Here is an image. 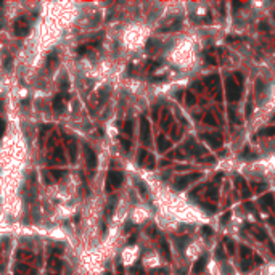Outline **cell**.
I'll use <instances>...</instances> for the list:
<instances>
[{"label": "cell", "mask_w": 275, "mask_h": 275, "mask_svg": "<svg viewBox=\"0 0 275 275\" xmlns=\"http://www.w3.org/2000/svg\"><path fill=\"white\" fill-rule=\"evenodd\" d=\"M206 264H208V254H203L201 258L195 262V265H193V272H195V274H199V272L206 267Z\"/></svg>", "instance_id": "8"}, {"label": "cell", "mask_w": 275, "mask_h": 275, "mask_svg": "<svg viewBox=\"0 0 275 275\" xmlns=\"http://www.w3.org/2000/svg\"><path fill=\"white\" fill-rule=\"evenodd\" d=\"M203 139L204 140H208V143L211 146H213V148H220V146H222V137L219 135V134H203Z\"/></svg>", "instance_id": "5"}, {"label": "cell", "mask_w": 275, "mask_h": 275, "mask_svg": "<svg viewBox=\"0 0 275 275\" xmlns=\"http://www.w3.org/2000/svg\"><path fill=\"white\" fill-rule=\"evenodd\" d=\"M69 151H71V161H76V143L73 140L69 142Z\"/></svg>", "instance_id": "19"}, {"label": "cell", "mask_w": 275, "mask_h": 275, "mask_svg": "<svg viewBox=\"0 0 275 275\" xmlns=\"http://www.w3.org/2000/svg\"><path fill=\"white\" fill-rule=\"evenodd\" d=\"M201 177V174H198V172H195V174H190V175H185V177H180L177 179V182L174 184V187L177 188V190H182V188L187 187V184L190 180H195V179H199Z\"/></svg>", "instance_id": "6"}, {"label": "cell", "mask_w": 275, "mask_h": 275, "mask_svg": "<svg viewBox=\"0 0 275 275\" xmlns=\"http://www.w3.org/2000/svg\"><path fill=\"white\" fill-rule=\"evenodd\" d=\"M52 174L58 179V177H61V175H64V171H52Z\"/></svg>", "instance_id": "34"}, {"label": "cell", "mask_w": 275, "mask_h": 275, "mask_svg": "<svg viewBox=\"0 0 275 275\" xmlns=\"http://www.w3.org/2000/svg\"><path fill=\"white\" fill-rule=\"evenodd\" d=\"M53 109L58 113H61L64 109V103H63V95H56L55 101H53Z\"/></svg>", "instance_id": "10"}, {"label": "cell", "mask_w": 275, "mask_h": 275, "mask_svg": "<svg viewBox=\"0 0 275 275\" xmlns=\"http://www.w3.org/2000/svg\"><path fill=\"white\" fill-rule=\"evenodd\" d=\"M224 243H227V249H229V254H233L235 253V243L230 238H225L224 240Z\"/></svg>", "instance_id": "16"}, {"label": "cell", "mask_w": 275, "mask_h": 275, "mask_svg": "<svg viewBox=\"0 0 275 275\" xmlns=\"http://www.w3.org/2000/svg\"><path fill=\"white\" fill-rule=\"evenodd\" d=\"M259 137H272L275 135V125H270V127H265V129H261L258 132Z\"/></svg>", "instance_id": "11"}, {"label": "cell", "mask_w": 275, "mask_h": 275, "mask_svg": "<svg viewBox=\"0 0 275 275\" xmlns=\"http://www.w3.org/2000/svg\"><path fill=\"white\" fill-rule=\"evenodd\" d=\"M153 166H154V158L151 156H148V169H153Z\"/></svg>", "instance_id": "32"}, {"label": "cell", "mask_w": 275, "mask_h": 275, "mask_svg": "<svg viewBox=\"0 0 275 275\" xmlns=\"http://www.w3.org/2000/svg\"><path fill=\"white\" fill-rule=\"evenodd\" d=\"M254 235L259 238V240H265V238H267V237H265V233H262V230H256Z\"/></svg>", "instance_id": "29"}, {"label": "cell", "mask_w": 275, "mask_h": 275, "mask_svg": "<svg viewBox=\"0 0 275 275\" xmlns=\"http://www.w3.org/2000/svg\"><path fill=\"white\" fill-rule=\"evenodd\" d=\"M272 121H275V116H274V118H272Z\"/></svg>", "instance_id": "40"}, {"label": "cell", "mask_w": 275, "mask_h": 275, "mask_svg": "<svg viewBox=\"0 0 275 275\" xmlns=\"http://www.w3.org/2000/svg\"><path fill=\"white\" fill-rule=\"evenodd\" d=\"M216 256H217V259H224L225 256H224V249H222V246H217V249H216Z\"/></svg>", "instance_id": "26"}, {"label": "cell", "mask_w": 275, "mask_h": 275, "mask_svg": "<svg viewBox=\"0 0 275 275\" xmlns=\"http://www.w3.org/2000/svg\"><path fill=\"white\" fill-rule=\"evenodd\" d=\"M204 122H206L208 125H217V121L214 119V116L211 114V113H208V114L204 116Z\"/></svg>", "instance_id": "17"}, {"label": "cell", "mask_w": 275, "mask_h": 275, "mask_svg": "<svg viewBox=\"0 0 275 275\" xmlns=\"http://www.w3.org/2000/svg\"><path fill=\"white\" fill-rule=\"evenodd\" d=\"M240 253H241L243 261H249L251 262V249H248L246 246H240Z\"/></svg>", "instance_id": "14"}, {"label": "cell", "mask_w": 275, "mask_h": 275, "mask_svg": "<svg viewBox=\"0 0 275 275\" xmlns=\"http://www.w3.org/2000/svg\"><path fill=\"white\" fill-rule=\"evenodd\" d=\"M5 71H10V68H11V56L10 55H7V58H5Z\"/></svg>", "instance_id": "22"}, {"label": "cell", "mask_w": 275, "mask_h": 275, "mask_svg": "<svg viewBox=\"0 0 275 275\" xmlns=\"http://www.w3.org/2000/svg\"><path fill=\"white\" fill-rule=\"evenodd\" d=\"M122 180H124V174L119 171H109L108 174V184H106V190H113V188L121 187Z\"/></svg>", "instance_id": "2"}, {"label": "cell", "mask_w": 275, "mask_h": 275, "mask_svg": "<svg viewBox=\"0 0 275 275\" xmlns=\"http://www.w3.org/2000/svg\"><path fill=\"white\" fill-rule=\"evenodd\" d=\"M116 201H118V198L116 196H111L109 198V203H108V208H106V216H111L113 214V209H114V204H116Z\"/></svg>", "instance_id": "15"}, {"label": "cell", "mask_w": 275, "mask_h": 275, "mask_svg": "<svg viewBox=\"0 0 275 275\" xmlns=\"http://www.w3.org/2000/svg\"><path fill=\"white\" fill-rule=\"evenodd\" d=\"M146 154H148V153H146V150H140V151H139V163H140V164L143 163V159L146 158Z\"/></svg>", "instance_id": "25"}, {"label": "cell", "mask_w": 275, "mask_h": 275, "mask_svg": "<svg viewBox=\"0 0 275 275\" xmlns=\"http://www.w3.org/2000/svg\"><path fill=\"white\" fill-rule=\"evenodd\" d=\"M106 275H111V274H106Z\"/></svg>", "instance_id": "41"}, {"label": "cell", "mask_w": 275, "mask_h": 275, "mask_svg": "<svg viewBox=\"0 0 275 275\" xmlns=\"http://www.w3.org/2000/svg\"><path fill=\"white\" fill-rule=\"evenodd\" d=\"M261 204L262 208H270V209H275V203H274V196L270 195V193H267V195H264L261 199Z\"/></svg>", "instance_id": "9"}, {"label": "cell", "mask_w": 275, "mask_h": 275, "mask_svg": "<svg viewBox=\"0 0 275 275\" xmlns=\"http://www.w3.org/2000/svg\"><path fill=\"white\" fill-rule=\"evenodd\" d=\"M118 275H124V269H122V265H121V264L118 265Z\"/></svg>", "instance_id": "36"}, {"label": "cell", "mask_w": 275, "mask_h": 275, "mask_svg": "<svg viewBox=\"0 0 275 275\" xmlns=\"http://www.w3.org/2000/svg\"><path fill=\"white\" fill-rule=\"evenodd\" d=\"M208 198L217 199V192H216V190H209V192H208Z\"/></svg>", "instance_id": "31"}, {"label": "cell", "mask_w": 275, "mask_h": 275, "mask_svg": "<svg viewBox=\"0 0 275 275\" xmlns=\"http://www.w3.org/2000/svg\"><path fill=\"white\" fill-rule=\"evenodd\" d=\"M140 137H142V142L145 145H150V124H148V119L142 118L140 121Z\"/></svg>", "instance_id": "3"}, {"label": "cell", "mask_w": 275, "mask_h": 275, "mask_svg": "<svg viewBox=\"0 0 275 275\" xmlns=\"http://www.w3.org/2000/svg\"><path fill=\"white\" fill-rule=\"evenodd\" d=\"M203 233H204V237H211V235H213V229L208 227V225H204L203 227Z\"/></svg>", "instance_id": "24"}, {"label": "cell", "mask_w": 275, "mask_h": 275, "mask_svg": "<svg viewBox=\"0 0 275 275\" xmlns=\"http://www.w3.org/2000/svg\"><path fill=\"white\" fill-rule=\"evenodd\" d=\"M3 130H5V122L2 121V119H0V135L3 134Z\"/></svg>", "instance_id": "35"}, {"label": "cell", "mask_w": 275, "mask_h": 275, "mask_svg": "<svg viewBox=\"0 0 275 275\" xmlns=\"http://www.w3.org/2000/svg\"><path fill=\"white\" fill-rule=\"evenodd\" d=\"M124 134H127V135L132 134V119H129V121L124 124Z\"/></svg>", "instance_id": "20"}, {"label": "cell", "mask_w": 275, "mask_h": 275, "mask_svg": "<svg viewBox=\"0 0 275 275\" xmlns=\"http://www.w3.org/2000/svg\"><path fill=\"white\" fill-rule=\"evenodd\" d=\"M274 18H275V15H274Z\"/></svg>", "instance_id": "42"}, {"label": "cell", "mask_w": 275, "mask_h": 275, "mask_svg": "<svg viewBox=\"0 0 275 275\" xmlns=\"http://www.w3.org/2000/svg\"><path fill=\"white\" fill-rule=\"evenodd\" d=\"M227 98H229V101H237L240 100V87H238L237 84H235V80L232 79V77H229L227 79Z\"/></svg>", "instance_id": "1"}, {"label": "cell", "mask_w": 275, "mask_h": 275, "mask_svg": "<svg viewBox=\"0 0 275 275\" xmlns=\"http://www.w3.org/2000/svg\"><path fill=\"white\" fill-rule=\"evenodd\" d=\"M137 187L140 188V192H142L143 195H146V193H148V190H146V187H145V185L142 184V182H137Z\"/></svg>", "instance_id": "28"}, {"label": "cell", "mask_w": 275, "mask_h": 275, "mask_svg": "<svg viewBox=\"0 0 275 275\" xmlns=\"http://www.w3.org/2000/svg\"><path fill=\"white\" fill-rule=\"evenodd\" d=\"M251 111H253V100H251V97H249L248 105H246V116H251Z\"/></svg>", "instance_id": "23"}, {"label": "cell", "mask_w": 275, "mask_h": 275, "mask_svg": "<svg viewBox=\"0 0 275 275\" xmlns=\"http://www.w3.org/2000/svg\"><path fill=\"white\" fill-rule=\"evenodd\" d=\"M230 216H232V213H230V211H227V213L224 214L222 217H220V224H227V222H229V219H230Z\"/></svg>", "instance_id": "21"}, {"label": "cell", "mask_w": 275, "mask_h": 275, "mask_svg": "<svg viewBox=\"0 0 275 275\" xmlns=\"http://www.w3.org/2000/svg\"><path fill=\"white\" fill-rule=\"evenodd\" d=\"M84 150H85V158H87L89 169L95 171V169H97V154H95V151L92 150L89 145H84Z\"/></svg>", "instance_id": "4"}, {"label": "cell", "mask_w": 275, "mask_h": 275, "mask_svg": "<svg viewBox=\"0 0 275 275\" xmlns=\"http://www.w3.org/2000/svg\"><path fill=\"white\" fill-rule=\"evenodd\" d=\"M15 34L19 35V37H24V35L29 34V28L24 23V19H19L16 24H15Z\"/></svg>", "instance_id": "7"}, {"label": "cell", "mask_w": 275, "mask_h": 275, "mask_svg": "<svg viewBox=\"0 0 275 275\" xmlns=\"http://www.w3.org/2000/svg\"><path fill=\"white\" fill-rule=\"evenodd\" d=\"M122 146H124V150H129V148H130V142H129V140H125V139H122Z\"/></svg>", "instance_id": "33"}, {"label": "cell", "mask_w": 275, "mask_h": 275, "mask_svg": "<svg viewBox=\"0 0 275 275\" xmlns=\"http://www.w3.org/2000/svg\"><path fill=\"white\" fill-rule=\"evenodd\" d=\"M203 208L208 211V213H216V206H211V204H203Z\"/></svg>", "instance_id": "30"}, {"label": "cell", "mask_w": 275, "mask_h": 275, "mask_svg": "<svg viewBox=\"0 0 275 275\" xmlns=\"http://www.w3.org/2000/svg\"><path fill=\"white\" fill-rule=\"evenodd\" d=\"M135 240H137V235L134 233L132 237H130V240H129V245H132V243H134V241H135Z\"/></svg>", "instance_id": "37"}, {"label": "cell", "mask_w": 275, "mask_h": 275, "mask_svg": "<svg viewBox=\"0 0 275 275\" xmlns=\"http://www.w3.org/2000/svg\"><path fill=\"white\" fill-rule=\"evenodd\" d=\"M270 249H272V253L275 254V246H274V243H270Z\"/></svg>", "instance_id": "38"}, {"label": "cell", "mask_w": 275, "mask_h": 275, "mask_svg": "<svg viewBox=\"0 0 275 275\" xmlns=\"http://www.w3.org/2000/svg\"><path fill=\"white\" fill-rule=\"evenodd\" d=\"M161 251H163V254H164V258L167 259V261H169V259H171V251H169V245H167V241L164 240H161Z\"/></svg>", "instance_id": "13"}, {"label": "cell", "mask_w": 275, "mask_h": 275, "mask_svg": "<svg viewBox=\"0 0 275 275\" xmlns=\"http://www.w3.org/2000/svg\"><path fill=\"white\" fill-rule=\"evenodd\" d=\"M233 76H235V79H237L238 82H240V87H241V85H243V74H241V73H238V71H237V73H235Z\"/></svg>", "instance_id": "27"}, {"label": "cell", "mask_w": 275, "mask_h": 275, "mask_svg": "<svg viewBox=\"0 0 275 275\" xmlns=\"http://www.w3.org/2000/svg\"><path fill=\"white\" fill-rule=\"evenodd\" d=\"M53 275H60V272H56V274H53Z\"/></svg>", "instance_id": "39"}, {"label": "cell", "mask_w": 275, "mask_h": 275, "mask_svg": "<svg viewBox=\"0 0 275 275\" xmlns=\"http://www.w3.org/2000/svg\"><path fill=\"white\" fill-rule=\"evenodd\" d=\"M169 146H171V143L167 142L163 135H159V139H158V148H159V151H166Z\"/></svg>", "instance_id": "12"}, {"label": "cell", "mask_w": 275, "mask_h": 275, "mask_svg": "<svg viewBox=\"0 0 275 275\" xmlns=\"http://www.w3.org/2000/svg\"><path fill=\"white\" fill-rule=\"evenodd\" d=\"M185 100H187V105H195L196 98H195V95H193L192 92H187V95H185Z\"/></svg>", "instance_id": "18"}]
</instances>
